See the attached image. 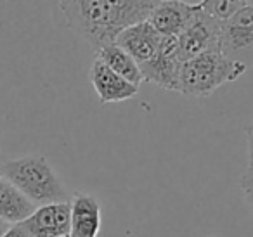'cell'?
<instances>
[{"label": "cell", "instance_id": "ac0fdd59", "mask_svg": "<svg viewBox=\"0 0 253 237\" xmlns=\"http://www.w3.org/2000/svg\"><path fill=\"white\" fill-rule=\"evenodd\" d=\"M9 227H11V225H9L7 222H4V220H0V237H2L5 232H7V230H9Z\"/></svg>", "mask_w": 253, "mask_h": 237}, {"label": "cell", "instance_id": "ffe728a7", "mask_svg": "<svg viewBox=\"0 0 253 237\" xmlns=\"http://www.w3.org/2000/svg\"><path fill=\"white\" fill-rule=\"evenodd\" d=\"M4 178V175H2V164H0V180Z\"/></svg>", "mask_w": 253, "mask_h": 237}, {"label": "cell", "instance_id": "52a82bcc", "mask_svg": "<svg viewBox=\"0 0 253 237\" xmlns=\"http://www.w3.org/2000/svg\"><path fill=\"white\" fill-rule=\"evenodd\" d=\"M32 237H64L70 236L71 202H50L39 206L23 223Z\"/></svg>", "mask_w": 253, "mask_h": 237}, {"label": "cell", "instance_id": "44dd1931", "mask_svg": "<svg viewBox=\"0 0 253 237\" xmlns=\"http://www.w3.org/2000/svg\"><path fill=\"white\" fill-rule=\"evenodd\" d=\"M208 237H217V236H208Z\"/></svg>", "mask_w": 253, "mask_h": 237}, {"label": "cell", "instance_id": "30bf717a", "mask_svg": "<svg viewBox=\"0 0 253 237\" xmlns=\"http://www.w3.org/2000/svg\"><path fill=\"white\" fill-rule=\"evenodd\" d=\"M90 83L102 104L128 101V99L135 97L139 92V87L132 85L130 81L123 80L120 75L111 71L99 59H95L94 63H92Z\"/></svg>", "mask_w": 253, "mask_h": 237}, {"label": "cell", "instance_id": "6da1fadb", "mask_svg": "<svg viewBox=\"0 0 253 237\" xmlns=\"http://www.w3.org/2000/svg\"><path fill=\"white\" fill-rule=\"evenodd\" d=\"M162 0H57L68 28L97 52L125 28L146 21Z\"/></svg>", "mask_w": 253, "mask_h": 237}, {"label": "cell", "instance_id": "4fadbf2b", "mask_svg": "<svg viewBox=\"0 0 253 237\" xmlns=\"http://www.w3.org/2000/svg\"><path fill=\"white\" fill-rule=\"evenodd\" d=\"M97 59L101 61V63H104L111 71H115L116 75H120L123 80L130 81L135 87H139V85L144 81L139 64L135 63L122 47L116 45L115 42L101 47V49L97 50Z\"/></svg>", "mask_w": 253, "mask_h": 237}, {"label": "cell", "instance_id": "3957f363", "mask_svg": "<svg viewBox=\"0 0 253 237\" xmlns=\"http://www.w3.org/2000/svg\"><path fill=\"white\" fill-rule=\"evenodd\" d=\"M248 68L211 50L182 63L179 92L189 97H208L224 83L236 81Z\"/></svg>", "mask_w": 253, "mask_h": 237}, {"label": "cell", "instance_id": "9a60e30c", "mask_svg": "<svg viewBox=\"0 0 253 237\" xmlns=\"http://www.w3.org/2000/svg\"><path fill=\"white\" fill-rule=\"evenodd\" d=\"M239 187H241L250 209L253 211V168H246V171L239 178Z\"/></svg>", "mask_w": 253, "mask_h": 237}, {"label": "cell", "instance_id": "d6986e66", "mask_svg": "<svg viewBox=\"0 0 253 237\" xmlns=\"http://www.w3.org/2000/svg\"><path fill=\"white\" fill-rule=\"evenodd\" d=\"M182 2H186V4H191V5H198V4H201L203 0H182Z\"/></svg>", "mask_w": 253, "mask_h": 237}, {"label": "cell", "instance_id": "8992f818", "mask_svg": "<svg viewBox=\"0 0 253 237\" xmlns=\"http://www.w3.org/2000/svg\"><path fill=\"white\" fill-rule=\"evenodd\" d=\"M218 39H220V23L208 16L200 5V11L191 25L184 30L182 35L177 37L179 56L182 63L205 52L218 50Z\"/></svg>", "mask_w": 253, "mask_h": 237}, {"label": "cell", "instance_id": "7402d4cb", "mask_svg": "<svg viewBox=\"0 0 253 237\" xmlns=\"http://www.w3.org/2000/svg\"><path fill=\"white\" fill-rule=\"evenodd\" d=\"M64 237H70V236H64Z\"/></svg>", "mask_w": 253, "mask_h": 237}, {"label": "cell", "instance_id": "e0dca14e", "mask_svg": "<svg viewBox=\"0 0 253 237\" xmlns=\"http://www.w3.org/2000/svg\"><path fill=\"white\" fill-rule=\"evenodd\" d=\"M2 237H32V236H30V234L26 232V230L18 223V225H11V227H9V230Z\"/></svg>", "mask_w": 253, "mask_h": 237}, {"label": "cell", "instance_id": "2e32d148", "mask_svg": "<svg viewBox=\"0 0 253 237\" xmlns=\"http://www.w3.org/2000/svg\"><path fill=\"white\" fill-rule=\"evenodd\" d=\"M246 139H248V168H253V121L246 126Z\"/></svg>", "mask_w": 253, "mask_h": 237}, {"label": "cell", "instance_id": "5bb4252c", "mask_svg": "<svg viewBox=\"0 0 253 237\" xmlns=\"http://www.w3.org/2000/svg\"><path fill=\"white\" fill-rule=\"evenodd\" d=\"M200 5L215 21L224 23L241 9L253 5V0H203Z\"/></svg>", "mask_w": 253, "mask_h": 237}, {"label": "cell", "instance_id": "7c38bea8", "mask_svg": "<svg viewBox=\"0 0 253 237\" xmlns=\"http://www.w3.org/2000/svg\"><path fill=\"white\" fill-rule=\"evenodd\" d=\"M35 209L37 206L11 182L5 178L0 180V220L7 222L9 225H18L25 222Z\"/></svg>", "mask_w": 253, "mask_h": 237}, {"label": "cell", "instance_id": "5b68a950", "mask_svg": "<svg viewBox=\"0 0 253 237\" xmlns=\"http://www.w3.org/2000/svg\"><path fill=\"white\" fill-rule=\"evenodd\" d=\"M144 81L158 85L165 90L179 92V77L182 59L179 56V40L175 37H162L160 52L155 59L139 64Z\"/></svg>", "mask_w": 253, "mask_h": 237}, {"label": "cell", "instance_id": "277c9868", "mask_svg": "<svg viewBox=\"0 0 253 237\" xmlns=\"http://www.w3.org/2000/svg\"><path fill=\"white\" fill-rule=\"evenodd\" d=\"M218 50L227 59L245 64L246 68L253 64V5L220 23Z\"/></svg>", "mask_w": 253, "mask_h": 237}, {"label": "cell", "instance_id": "7a4b0ae2", "mask_svg": "<svg viewBox=\"0 0 253 237\" xmlns=\"http://www.w3.org/2000/svg\"><path fill=\"white\" fill-rule=\"evenodd\" d=\"M2 175L33 204L68 202L66 187L43 156H25L2 164Z\"/></svg>", "mask_w": 253, "mask_h": 237}, {"label": "cell", "instance_id": "8fae6325", "mask_svg": "<svg viewBox=\"0 0 253 237\" xmlns=\"http://www.w3.org/2000/svg\"><path fill=\"white\" fill-rule=\"evenodd\" d=\"M101 230V206L97 199L77 192L71 199L70 237H97Z\"/></svg>", "mask_w": 253, "mask_h": 237}, {"label": "cell", "instance_id": "ba28073f", "mask_svg": "<svg viewBox=\"0 0 253 237\" xmlns=\"http://www.w3.org/2000/svg\"><path fill=\"white\" fill-rule=\"evenodd\" d=\"M200 11V4L191 5L182 0H162L146 21L163 37H180Z\"/></svg>", "mask_w": 253, "mask_h": 237}, {"label": "cell", "instance_id": "9c48e42d", "mask_svg": "<svg viewBox=\"0 0 253 237\" xmlns=\"http://www.w3.org/2000/svg\"><path fill=\"white\" fill-rule=\"evenodd\" d=\"M162 37L148 21H141L123 30L115 39V43L122 47L137 64H144L158 56Z\"/></svg>", "mask_w": 253, "mask_h": 237}]
</instances>
